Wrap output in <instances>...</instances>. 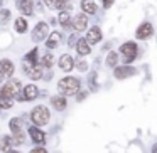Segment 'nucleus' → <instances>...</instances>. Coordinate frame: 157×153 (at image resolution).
<instances>
[{"label": "nucleus", "instance_id": "nucleus-5", "mask_svg": "<svg viewBox=\"0 0 157 153\" xmlns=\"http://www.w3.org/2000/svg\"><path fill=\"white\" fill-rule=\"evenodd\" d=\"M48 34H49V25L46 24V22H39V24H36V27L32 29L31 37L34 42H41L48 37Z\"/></svg>", "mask_w": 157, "mask_h": 153}, {"label": "nucleus", "instance_id": "nucleus-13", "mask_svg": "<svg viewBox=\"0 0 157 153\" xmlns=\"http://www.w3.org/2000/svg\"><path fill=\"white\" fill-rule=\"evenodd\" d=\"M17 9L22 12V15L34 14V2L32 0H17Z\"/></svg>", "mask_w": 157, "mask_h": 153}, {"label": "nucleus", "instance_id": "nucleus-38", "mask_svg": "<svg viewBox=\"0 0 157 153\" xmlns=\"http://www.w3.org/2000/svg\"><path fill=\"white\" fill-rule=\"evenodd\" d=\"M9 153H21V151H12V150H10V151H9Z\"/></svg>", "mask_w": 157, "mask_h": 153}, {"label": "nucleus", "instance_id": "nucleus-17", "mask_svg": "<svg viewBox=\"0 0 157 153\" xmlns=\"http://www.w3.org/2000/svg\"><path fill=\"white\" fill-rule=\"evenodd\" d=\"M51 104L54 109H58V111H64L66 106H68V101H66V96H52L51 98Z\"/></svg>", "mask_w": 157, "mask_h": 153}, {"label": "nucleus", "instance_id": "nucleus-26", "mask_svg": "<svg viewBox=\"0 0 157 153\" xmlns=\"http://www.w3.org/2000/svg\"><path fill=\"white\" fill-rule=\"evenodd\" d=\"M29 78L32 79V81H37V79L42 78V67L41 66H36L34 69H32L31 72H29Z\"/></svg>", "mask_w": 157, "mask_h": 153}, {"label": "nucleus", "instance_id": "nucleus-34", "mask_svg": "<svg viewBox=\"0 0 157 153\" xmlns=\"http://www.w3.org/2000/svg\"><path fill=\"white\" fill-rule=\"evenodd\" d=\"M76 41H78V39H76L75 35H71V37H69V46H71V47H73V46L76 44Z\"/></svg>", "mask_w": 157, "mask_h": 153}, {"label": "nucleus", "instance_id": "nucleus-4", "mask_svg": "<svg viewBox=\"0 0 157 153\" xmlns=\"http://www.w3.org/2000/svg\"><path fill=\"white\" fill-rule=\"evenodd\" d=\"M137 52H139V47H137L135 42H125V44L120 46V54L123 56V61L128 64L133 59L137 57Z\"/></svg>", "mask_w": 157, "mask_h": 153}, {"label": "nucleus", "instance_id": "nucleus-36", "mask_svg": "<svg viewBox=\"0 0 157 153\" xmlns=\"http://www.w3.org/2000/svg\"><path fill=\"white\" fill-rule=\"evenodd\" d=\"M4 72H2V69H0V84H2V82H4Z\"/></svg>", "mask_w": 157, "mask_h": 153}, {"label": "nucleus", "instance_id": "nucleus-32", "mask_svg": "<svg viewBox=\"0 0 157 153\" xmlns=\"http://www.w3.org/2000/svg\"><path fill=\"white\" fill-rule=\"evenodd\" d=\"M29 153H48V150H46V148H42V146H39V148H34V150H31Z\"/></svg>", "mask_w": 157, "mask_h": 153}, {"label": "nucleus", "instance_id": "nucleus-22", "mask_svg": "<svg viewBox=\"0 0 157 153\" xmlns=\"http://www.w3.org/2000/svg\"><path fill=\"white\" fill-rule=\"evenodd\" d=\"M9 128H10L12 135H14V133L22 131V121H21V118H12L10 123H9Z\"/></svg>", "mask_w": 157, "mask_h": 153}, {"label": "nucleus", "instance_id": "nucleus-2", "mask_svg": "<svg viewBox=\"0 0 157 153\" xmlns=\"http://www.w3.org/2000/svg\"><path fill=\"white\" fill-rule=\"evenodd\" d=\"M22 91V84L17 79H10L0 86V99H15V96Z\"/></svg>", "mask_w": 157, "mask_h": 153}, {"label": "nucleus", "instance_id": "nucleus-8", "mask_svg": "<svg viewBox=\"0 0 157 153\" xmlns=\"http://www.w3.org/2000/svg\"><path fill=\"white\" fill-rule=\"evenodd\" d=\"M135 74V69L132 67V66H115L113 67V76H115L117 79H127L130 78V76Z\"/></svg>", "mask_w": 157, "mask_h": 153}, {"label": "nucleus", "instance_id": "nucleus-19", "mask_svg": "<svg viewBox=\"0 0 157 153\" xmlns=\"http://www.w3.org/2000/svg\"><path fill=\"white\" fill-rule=\"evenodd\" d=\"M14 27H15V32H17V34H25L29 25H27V20H25L24 17H19V19H15Z\"/></svg>", "mask_w": 157, "mask_h": 153}, {"label": "nucleus", "instance_id": "nucleus-20", "mask_svg": "<svg viewBox=\"0 0 157 153\" xmlns=\"http://www.w3.org/2000/svg\"><path fill=\"white\" fill-rule=\"evenodd\" d=\"M59 24L64 29L71 27V15H69L68 10H59Z\"/></svg>", "mask_w": 157, "mask_h": 153}, {"label": "nucleus", "instance_id": "nucleus-12", "mask_svg": "<svg viewBox=\"0 0 157 153\" xmlns=\"http://www.w3.org/2000/svg\"><path fill=\"white\" fill-rule=\"evenodd\" d=\"M22 96H24V101H32V99H36L39 96V89L36 84H27L24 89H22Z\"/></svg>", "mask_w": 157, "mask_h": 153}, {"label": "nucleus", "instance_id": "nucleus-23", "mask_svg": "<svg viewBox=\"0 0 157 153\" xmlns=\"http://www.w3.org/2000/svg\"><path fill=\"white\" fill-rule=\"evenodd\" d=\"M117 64H118V54L115 51L108 52V56H106V66L108 67H115Z\"/></svg>", "mask_w": 157, "mask_h": 153}, {"label": "nucleus", "instance_id": "nucleus-14", "mask_svg": "<svg viewBox=\"0 0 157 153\" xmlns=\"http://www.w3.org/2000/svg\"><path fill=\"white\" fill-rule=\"evenodd\" d=\"M0 69H2V72H4V78H10V76L14 74V71H15L14 62H12L10 59H2V61H0Z\"/></svg>", "mask_w": 157, "mask_h": 153}, {"label": "nucleus", "instance_id": "nucleus-24", "mask_svg": "<svg viewBox=\"0 0 157 153\" xmlns=\"http://www.w3.org/2000/svg\"><path fill=\"white\" fill-rule=\"evenodd\" d=\"M51 66H52V54H44L41 57V67L42 69H51Z\"/></svg>", "mask_w": 157, "mask_h": 153}, {"label": "nucleus", "instance_id": "nucleus-31", "mask_svg": "<svg viewBox=\"0 0 157 153\" xmlns=\"http://www.w3.org/2000/svg\"><path fill=\"white\" fill-rule=\"evenodd\" d=\"M76 67H78V71H86V69H88V64H86L85 61H81V62L76 64Z\"/></svg>", "mask_w": 157, "mask_h": 153}, {"label": "nucleus", "instance_id": "nucleus-1", "mask_svg": "<svg viewBox=\"0 0 157 153\" xmlns=\"http://www.w3.org/2000/svg\"><path fill=\"white\" fill-rule=\"evenodd\" d=\"M79 88H81L79 79L78 78H73V76H66V78H63L61 81L58 82L59 93H63V94H66V96L76 94V93L79 91Z\"/></svg>", "mask_w": 157, "mask_h": 153}, {"label": "nucleus", "instance_id": "nucleus-25", "mask_svg": "<svg viewBox=\"0 0 157 153\" xmlns=\"http://www.w3.org/2000/svg\"><path fill=\"white\" fill-rule=\"evenodd\" d=\"M36 66H37V62H32V61H29V59H25V57H24V61H22V69H24V72L27 76H29V72H31Z\"/></svg>", "mask_w": 157, "mask_h": 153}, {"label": "nucleus", "instance_id": "nucleus-7", "mask_svg": "<svg viewBox=\"0 0 157 153\" xmlns=\"http://www.w3.org/2000/svg\"><path fill=\"white\" fill-rule=\"evenodd\" d=\"M71 27L76 32H83L88 27V15L86 14H78L75 15V19H71Z\"/></svg>", "mask_w": 157, "mask_h": 153}, {"label": "nucleus", "instance_id": "nucleus-35", "mask_svg": "<svg viewBox=\"0 0 157 153\" xmlns=\"http://www.w3.org/2000/svg\"><path fill=\"white\" fill-rule=\"evenodd\" d=\"M85 96H86V93L83 91V93H79L78 94V101H81V99H85Z\"/></svg>", "mask_w": 157, "mask_h": 153}, {"label": "nucleus", "instance_id": "nucleus-27", "mask_svg": "<svg viewBox=\"0 0 157 153\" xmlns=\"http://www.w3.org/2000/svg\"><path fill=\"white\" fill-rule=\"evenodd\" d=\"M10 20V10H0V24L4 25V24H7V22Z\"/></svg>", "mask_w": 157, "mask_h": 153}, {"label": "nucleus", "instance_id": "nucleus-21", "mask_svg": "<svg viewBox=\"0 0 157 153\" xmlns=\"http://www.w3.org/2000/svg\"><path fill=\"white\" fill-rule=\"evenodd\" d=\"M12 136H2L0 138V151H4V153H9L12 148Z\"/></svg>", "mask_w": 157, "mask_h": 153}, {"label": "nucleus", "instance_id": "nucleus-33", "mask_svg": "<svg viewBox=\"0 0 157 153\" xmlns=\"http://www.w3.org/2000/svg\"><path fill=\"white\" fill-rule=\"evenodd\" d=\"M113 5V0H103V7L105 9H110Z\"/></svg>", "mask_w": 157, "mask_h": 153}, {"label": "nucleus", "instance_id": "nucleus-16", "mask_svg": "<svg viewBox=\"0 0 157 153\" xmlns=\"http://www.w3.org/2000/svg\"><path fill=\"white\" fill-rule=\"evenodd\" d=\"M75 46H76V51H78V54L83 56V57H85V56H88L90 52H91V46L86 42V39H78Z\"/></svg>", "mask_w": 157, "mask_h": 153}, {"label": "nucleus", "instance_id": "nucleus-10", "mask_svg": "<svg viewBox=\"0 0 157 153\" xmlns=\"http://www.w3.org/2000/svg\"><path fill=\"white\" fill-rule=\"evenodd\" d=\"M101 37H103V34H101V31H100V27H91V29H88L85 39L90 46H95L101 41Z\"/></svg>", "mask_w": 157, "mask_h": 153}, {"label": "nucleus", "instance_id": "nucleus-9", "mask_svg": "<svg viewBox=\"0 0 157 153\" xmlns=\"http://www.w3.org/2000/svg\"><path fill=\"white\" fill-rule=\"evenodd\" d=\"M29 136H31V140L34 143H37V145H44L46 143V133L42 131V129H39V126H31V128H29Z\"/></svg>", "mask_w": 157, "mask_h": 153}, {"label": "nucleus", "instance_id": "nucleus-3", "mask_svg": "<svg viewBox=\"0 0 157 153\" xmlns=\"http://www.w3.org/2000/svg\"><path fill=\"white\" fill-rule=\"evenodd\" d=\"M49 119H51V113L44 104L36 106L31 111V121L34 123V126H44L49 123Z\"/></svg>", "mask_w": 157, "mask_h": 153}, {"label": "nucleus", "instance_id": "nucleus-40", "mask_svg": "<svg viewBox=\"0 0 157 153\" xmlns=\"http://www.w3.org/2000/svg\"><path fill=\"white\" fill-rule=\"evenodd\" d=\"M0 111H2V104H0Z\"/></svg>", "mask_w": 157, "mask_h": 153}, {"label": "nucleus", "instance_id": "nucleus-29", "mask_svg": "<svg viewBox=\"0 0 157 153\" xmlns=\"http://www.w3.org/2000/svg\"><path fill=\"white\" fill-rule=\"evenodd\" d=\"M25 59H29V61H32V62H37V49L29 51L27 54H25Z\"/></svg>", "mask_w": 157, "mask_h": 153}, {"label": "nucleus", "instance_id": "nucleus-37", "mask_svg": "<svg viewBox=\"0 0 157 153\" xmlns=\"http://www.w3.org/2000/svg\"><path fill=\"white\" fill-rule=\"evenodd\" d=\"M152 153H157V143H155V145L152 146Z\"/></svg>", "mask_w": 157, "mask_h": 153}, {"label": "nucleus", "instance_id": "nucleus-28", "mask_svg": "<svg viewBox=\"0 0 157 153\" xmlns=\"http://www.w3.org/2000/svg\"><path fill=\"white\" fill-rule=\"evenodd\" d=\"M12 141H14L15 145H22V143L25 141V138H24V133H22V131H19V133H14V138H12Z\"/></svg>", "mask_w": 157, "mask_h": 153}, {"label": "nucleus", "instance_id": "nucleus-15", "mask_svg": "<svg viewBox=\"0 0 157 153\" xmlns=\"http://www.w3.org/2000/svg\"><path fill=\"white\" fill-rule=\"evenodd\" d=\"M59 41H61V34L58 31L48 34V39H46V47L48 49H56L59 46Z\"/></svg>", "mask_w": 157, "mask_h": 153}, {"label": "nucleus", "instance_id": "nucleus-39", "mask_svg": "<svg viewBox=\"0 0 157 153\" xmlns=\"http://www.w3.org/2000/svg\"><path fill=\"white\" fill-rule=\"evenodd\" d=\"M4 2H5V0H0V5H2V4H4Z\"/></svg>", "mask_w": 157, "mask_h": 153}, {"label": "nucleus", "instance_id": "nucleus-30", "mask_svg": "<svg viewBox=\"0 0 157 153\" xmlns=\"http://www.w3.org/2000/svg\"><path fill=\"white\" fill-rule=\"evenodd\" d=\"M34 2V9H37V10H44V0H32Z\"/></svg>", "mask_w": 157, "mask_h": 153}, {"label": "nucleus", "instance_id": "nucleus-6", "mask_svg": "<svg viewBox=\"0 0 157 153\" xmlns=\"http://www.w3.org/2000/svg\"><path fill=\"white\" fill-rule=\"evenodd\" d=\"M154 34V27L150 22H144V24L139 25V29L135 31V35L137 39H140V41H147L149 37H152Z\"/></svg>", "mask_w": 157, "mask_h": 153}, {"label": "nucleus", "instance_id": "nucleus-11", "mask_svg": "<svg viewBox=\"0 0 157 153\" xmlns=\"http://www.w3.org/2000/svg\"><path fill=\"white\" fill-rule=\"evenodd\" d=\"M58 64H59V69H61L63 72H69V71H73V67H75V59H73L69 54H63L61 57H59Z\"/></svg>", "mask_w": 157, "mask_h": 153}, {"label": "nucleus", "instance_id": "nucleus-18", "mask_svg": "<svg viewBox=\"0 0 157 153\" xmlns=\"http://www.w3.org/2000/svg\"><path fill=\"white\" fill-rule=\"evenodd\" d=\"M81 10L86 15H93L96 12V2L95 0H81Z\"/></svg>", "mask_w": 157, "mask_h": 153}]
</instances>
